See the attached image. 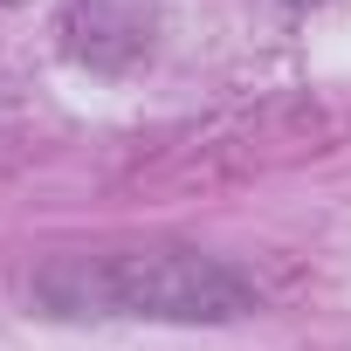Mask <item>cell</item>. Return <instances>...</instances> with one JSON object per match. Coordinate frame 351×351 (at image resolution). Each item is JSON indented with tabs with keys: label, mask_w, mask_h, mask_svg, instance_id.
Listing matches in <instances>:
<instances>
[{
	"label": "cell",
	"mask_w": 351,
	"mask_h": 351,
	"mask_svg": "<svg viewBox=\"0 0 351 351\" xmlns=\"http://www.w3.org/2000/svg\"><path fill=\"white\" fill-rule=\"evenodd\" d=\"M35 296L56 317H172V324H221L255 310V289L193 248H110L69 255L42 269Z\"/></svg>",
	"instance_id": "obj_1"
}]
</instances>
